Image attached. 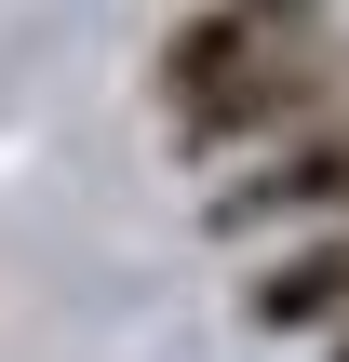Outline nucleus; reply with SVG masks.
<instances>
[{
  "mask_svg": "<svg viewBox=\"0 0 349 362\" xmlns=\"http://www.w3.org/2000/svg\"><path fill=\"white\" fill-rule=\"evenodd\" d=\"M242 13H336V0H242Z\"/></svg>",
  "mask_w": 349,
  "mask_h": 362,
  "instance_id": "4",
  "label": "nucleus"
},
{
  "mask_svg": "<svg viewBox=\"0 0 349 362\" xmlns=\"http://www.w3.org/2000/svg\"><path fill=\"white\" fill-rule=\"evenodd\" d=\"M242 322H256V336H309V349H336V336H349V215L309 228V242L242 255Z\"/></svg>",
  "mask_w": 349,
  "mask_h": 362,
  "instance_id": "3",
  "label": "nucleus"
},
{
  "mask_svg": "<svg viewBox=\"0 0 349 362\" xmlns=\"http://www.w3.org/2000/svg\"><path fill=\"white\" fill-rule=\"evenodd\" d=\"M161 134L188 161H256L282 134H309L323 107H349V27L336 13H242V0H188L148 54Z\"/></svg>",
  "mask_w": 349,
  "mask_h": 362,
  "instance_id": "1",
  "label": "nucleus"
},
{
  "mask_svg": "<svg viewBox=\"0 0 349 362\" xmlns=\"http://www.w3.org/2000/svg\"><path fill=\"white\" fill-rule=\"evenodd\" d=\"M323 362H349V336H336V349H323Z\"/></svg>",
  "mask_w": 349,
  "mask_h": 362,
  "instance_id": "5",
  "label": "nucleus"
},
{
  "mask_svg": "<svg viewBox=\"0 0 349 362\" xmlns=\"http://www.w3.org/2000/svg\"><path fill=\"white\" fill-rule=\"evenodd\" d=\"M336 215H349V107H323L309 134H282V148H256V161H229V175L202 188V228H215L229 255L309 242V228H336Z\"/></svg>",
  "mask_w": 349,
  "mask_h": 362,
  "instance_id": "2",
  "label": "nucleus"
}]
</instances>
